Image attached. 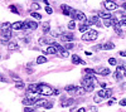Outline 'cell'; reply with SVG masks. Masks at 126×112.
<instances>
[{"instance_id":"cell-1","label":"cell","mask_w":126,"mask_h":112,"mask_svg":"<svg viewBox=\"0 0 126 112\" xmlns=\"http://www.w3.org/2000/svg\"><path fill=\"white\" fill-rule=\"evenodd\" d=\"M97 83V79L93 74H86L82 79V87L86 89V92H91L94 89V86Z\"/></svg>"},{"instance_id":"cell-2","label":"cell","mask_w":126,"mask_h":112,"mask_svg":"<svg viewBox=\"0 0 126 112\" xmlns=\"http://www.w3.org/2000/svg\"><path fill=\"white\" fill-rule=\"evenodd\" d=\"M38 93L43 96H52L54 95V89L46 83H38Z\"/></svg>"},{"instance_id":"cell-3","label":"cell","mask_w":126,"mask_h":112,"mask_svg":"<svg viewBox=\"0 0 126 112\" xmlns=\"http://www.w3.org/2000/svg\"><path fill=\"white\" fill-rule=\"evenodd\" d=\"M98 37V32L97 30H87L86 33L82 34V40H85V42H92V40H96Z\"/></svg>"},{"instance_id":"cell-4","label":"cell","mask_w":126,"mask_h":112,"mask_svg":"<svg viewBox=\"0 0 126 112\" xmlns=\"http://www.w3.org/2000/svg\"><path fill=\"white\" fill-rule=\"evenodd\" d=\"M71 18H72L73 20H79V22H86V20H87L85 13H82L81 10H76V9H73V10H72Z\"/></svg>"},{"instance_id":"cell-5","label":"cell","mask_w":126,"mask_h":112,"mask_svg":"<svg viewBox=\"0 0 126 112\" xmlns=\"http://www.w3.org/2000/svg\"><path fill=\"white\" fill-rule=\"evenodd\" d=\"M38 28V23L34 22V20H25L24 22V27H23V30H35Z\"/></svg>"},{"instance_id":"cell-6","label":"cell","mask_w":126,"mask_h":112,"mask_svg":"<svg viewBox=\"0 0 126 112\" xmlns=\"http://www.w3.org/2000/svg\"><path fill=\"white\" fill-rule=\"evenodd\" d=\"M103 6L106 8L109 12H113V10L117 9V4L113 1V0H105L103 1Z\"/></svg>"},{"instance_id":"cell-7","label":"cell","mask_w":126,"mask_h":112,"mask_svg":"<svg viewBox=\"0 0 126 112\" xmlns=\"http://www.w3.org/2000/svg\"><path fill=\"white\" fill-rule=\"evenodd\" d=\"M59 39L64 43H69L75 39V35H73V33H63V34L59 35Z\"/></svg>"},{"instance_id":"cell-8","label":"cell","mask_w":126,"mask_h":112,"mask_svg":"<svg viewBox=\"0 0 126 112\" xmlns=\"http://www.w3.org/2000/svg\"><path fill=\"white\" fill-rule=\"evenodd\" d=\"M102 99L103 98H110L111 96H112V89L111 88H107V89H101V91H98V93H97Z\"/></svg>"},{"instance_id":"cell-9","label":"cell","mask_w":126,"mask_h":112,"mask_svg":"<svg viewBox=\"0 0 126 112\" xmlns=\"http://www.w3.org/2000/svg\"><path fill=\"white\" fill-rule=\"evenodd\" d=\"M0 35H1V38L5 42H8L12 38V29H1L0 30Z\"/></svg>"},{"instance_id":"cell-10","label":"cell","mask_w":126,"mask_h":112,"mask_svg":"<svg viewBox=\"0 0 126 112\" xmlns=\"http://www.w3.org/2000/svg\"><path fill=\"white\" fill-rule=\"evenodd\" d=\"M37 99H38V98H35V97H33V96H28V97H25V98L23 99V105H24V106H33V105H35Z\"/></svg>"},{"instance_id":"cell-11","label":"cell","mask_w":126,"mask_h":112,"mask_svg":"<svg viewBox=\"0 0 126 112\" xmlns=\"http://www.w3.org/2000/svg\"><path fill=\"white\" fill-rule=\"evenodd\" d=\"M72 103H75L73 98H66V97H62V98H61V106H62V107L71 106Z\"/></svg>"},{"instance_id":"cell-12","label":"cell","mask_w":126,"mask_h":112,"mask_svg":"<svg viewBox=\"0 0 126 112\" xmlns=\"http://www.w3.org/2000/svg\"><path fill=\"white\" fill-rule=\"evenodd\" d=\"M94 72L98 73V74H101V76H109V74L111 73L110 69H109V68H105V67H98V68H96V69H94Z\"/></svg>"},{"instance_id":"cell-13","label":"cell","mask_w":126,"mask_h":112,"mask_svg":"<svg viewBox=\"0 0 126 112\" xmlns=\"http://www.w3.org/2000/svg\"><path fill=\"white\" fill-rule=\"evenodd\" d=\"M53 43H54V39H52V38L42 37V38L39 39V44H40V45H43V44H49V45H52Z\"/></svg>"},{"instance_id":"cell-14","label":"cell","mask_w":126,"mask_h":112,"mask_svg":"<svg viewBox=\"0 0 126 112\" xmlns=\"http://www.w3.org/2000/svg\"><path fill=\"white\" fill-rule=\"evenodd\" d=\"M61 9H62V12H63V14H64V15H69L71 16V14H72V8L69 6V5H66V4H63V5H61Z\"/></svg>"},{"instance_id":"cell-15","label":"cell","mask_w":126,"mask_h":112,"mask_svg":"<svg viewBox=\"0 0 126 112\" xmlns=\"http://www.w3.org/2000/svg\"><path fill=\"white\" fill-rule=\"evenodd\" d=\"M27 92H28V93H38V84H37V83L29 84L28 88H27Z\"/></svg>"},{"instance_id":"cell-16","label":"cell","mask_w":126,"mask_h":112,"mask_svg":"<svg viewBox=\"0 0 126 112\" xmlns=\"http://www.w3.org/2000/svg\"><path fill=\"white\" fill-rule=\"evenodd\" d=\"M23 27H24L23 22H15V23L12 24V29L13 30H23Z\"/></svg>"},{"instance_id":"cell-17","label":"cell","mask_w":126,"mask_h":112,"mask_svg":"<svg viewBox=\"0 0 126 112\" xmlns=\"http://www.w3.org/2000/svg\"><path fill=\"white\" fill-rule=\"evenodd\" d=\"M72 62L75 63V64H86L85 60H82L77 54H73V56H72Z\"/></svg>"},{"instance_id":"cell-18","label":"cell","mask_w":126,"mask_h":112,"mask_svg":"<svg viewBox=\"0 0 126 112\" xmlns=\"http://www.w3.org/2000/svg\"><path fill=\"white\" fill-rule=\"evenodd\" d=\"M57 52H58V50H57V48H56L53 44L49 45V47H48V48L44 50V53H46V54H56Z\"/></svg>"},{"instance_id":"cell-19","label":"cell","mask_w":126,"mask_h":112,"mask_svg":"<svg viewBox=\"0 0 126 112\" xmlns=\"http://www.w3.org/2000/svg\"><path fill=\"white\" fill-rule=\"evenodd\" d=\"M42 29H43V33L44 34L49 33L50 32V24H49V22H44L43 24H42Z\"/></svg>"},{"instance_id":"cell-20","label":"cell","mask_w":126,"mask_h":112,"mask_svg":"<svg viewBox=\"0 0 126 112\" xmlns=\"http://www.w3.org/2000/svg\"><path fill=\"white\" fill-rule=\"evenodd\" d=\"M77 86H75V84H68V86H66V91L67 92H69V93H76V91H77Z\"/></svg>"},{"instance_id":"cell-21","label":"cell","mask_w":126,"mask_h":112,"mask_svg":"<svg viewBox=\"0 0 126 112\" xmlns=\"http://www.w3.org/2000/svg\"><path fill=\"white\" fill-rule=\"evenodd\" d=\"M115 48V44L113 43H105V44H102V49H105V50H110V49H113Z\"/></svg>"},{"instance_id":"cell-22","label":"cell","mask_w":126,"mask_h":112,"mask_svg":"<svg viewBox=\"0 0 126 112\" xmlns=\"http://www.w3.org/2000/svg\"><path fill=\"white\" fill-rule=\"evenodd\" d=\"M98 16H100L101 19H111V18H112V15H111L110 13H103V12H100V13H98Z\"/></svg>"},{"instance_id":"cell-23","label":"cell","mask_w":126,"mask_h":112,"mask_svg":"<svg viewBox=\"0 0 126 112\" xmlns=\"http://www.w3.org/2000/svg\"><path fill=\"white\" fill-rule=\"evenodd\" d=\"M8 49L9 50H16V49H19V45L16 43H14V42H10L8 44Z\"/></svg>"},{"instance_id":"cell-24","label":"cell","mask_w":126,"mask_h":112,"mask_svg":"<svg viewBox=\"0 0 126 112\" xmlns=\"http://www.w3.org/2000/svg\"><path fill=\"white\" fill-rule=\"evenodd\" d=\"M78 29H79V32H81V33H86V32H87V29H88V25L85 24V23H81L79 27H78Z\"/></svg>"},{"instance_id":"cell-25","label":"cell","mask_w":126,"mask_h":112,"mask_svg":"<svg viewBox=\"0 0 126 112\" xmlns=\"http://www.w3.org/2000/svg\"><path fill=\"white\" fill-rule=\"evenodd\" d=\"M37 63H38V64H43V63H47V58H46L44 56H39V57L37 58Z\"/></svg>"},{"instance_id":"cell-26","label":"cell","mask_w":126,"mask_h":112,"mask_svg":"<svg viewBox=\"0 0 126 112\" xmlns=\"http://www.w3.org/2000/svg\"><path fill=\"white\" fill-rule=\"evenodd\" d=\"M46 103H47V99H44V98H38L37 102H35V106H43V107H44Z\"/></svg>"},{"instance_id":"cell-27","label":"cell","mask_w":126,"mask_h":112,"mask_svg":"<svg viewBox=\"0 0 126 112\" xmlns=\"http://www.w3.org/2000/svg\"><path fill=\"white\" fill-rule=\"evenodd\" d=\"M15 87H16L18 89H23V88L25 87V84H24V82H22V81H16Z\"/></svg>"},{"instance_id":"cell-28","label":"cell","mask_w":126,"mask_h":112,"mask_svg":"<svg viewBox=\"0 0 126 112\" xmlns=\"http://www.w3.org/2000/svg\"><path fill=\"white\" fill-rule=\"evenodd\" d=\"M85 93H86V89L83 88V87H78V88H77V91H76V95H78V96L85 95Z\"/></svg>"},{"instance_id":"cell-29","label":"cell","mask_w":126,"mask_h":112,"mask_svg":"<svg viewBox=\"0 0 126 112\" xmlns=\"http://www.w3.org/2000/svg\"><path fill=\"white\" fill-rule=\"evenodd\" d=\"M30 15L33 16L34 19H37V20H40V19H42V15H40L39 13H35V12H32V13H30Z\"/></svg>"},{"instance_id":"cell-30","label":"cell","mask_w":126,"mask_h":112,"mask_svg":"<svg viewBox=\"0 0 126 112\" xmlns=\"http://www.w3.org/2000/svg\"><path fill=\"white\" fill-rule=\"evenodd\" d=\"M103 24H105V27H111L112 25V18L111 19H103Z\"/></svg>"},{"instance_id":"cell-31","label":"cell","mask_w":126,"mask_h":112,"mask_svg":"<svg viewBox=\"0 0 126 112\" xmlns=\"http://www.w3.org/2000/svg\"><path fill=\"white\" fill-rule=\"evenodd\" d=\"M76 28V23H75V20H71V22L68 23V29L69 30H73Z\"/></svg>"},{"instance_id":"cell-32","label":"cell","mask_w":126,"mask_h":112,"mask_svg":"<svg viewBox=\"0 0 126 112\" xmlns=\"http://www.w3.org/2000/svg\"><path fill=\"white\" fill-rule=\"evenodd\" d=\"M113 76H115V78H116L117 81H120V79L122 78V76H124V74H122L121 72H119V70H116V72H115V74H113Z\"/></svg>"},{"instance_id":"cell-33","label":"cell","mask_w":126,"mask_h":112,"mask_svg":"<svg viewBox=\"0 0 126 112\" xmlns=\"http://www.w3.org/2000/svg\"><path fill=\"white\" fill-rule=\"evenodd\" d=\"M85 73L86 74H94L96 72H94V69H92V68H86L85 69Z\"/></svg>"},{"instance_id":"cell-34","label":"cell","mask_w":126,"mask_h":112,"mask_svg":"<svg viewBox=\"0 0 126 112\" xmlns=\"http://www.w3.org/2000/svg\"><path fill=\"white\" fill-rule=\"evenodd\" d=\"M1 29H12V24L10 23H3L1 24Z\"/></svg>"},{"instance_id":"cell-35","label":"cell","mask_w":126,"mask_h":112,"mask_svg":"<svg viewBox=\"0 0 126 112\" xmlns=\"http://www.w3.org/2000/svg\"><path fill=\"white\" fill-rule=\"evenodd\" d=\"M9 9L12 10V12H13L14 14H19V12H18V9H16V6H15V5H10V6H9Z\"/></svg>"},{"instance_id":"cell-36","label":"cell","mask_w":126,"mask_h":112,"mask_svg":"<svg viewBox=\"0 0 126 112\" xmlns=\"http://www.w3.org/2000/svg\"><path fill=\"white\" fill-rule=\"evenodd\" d=\"M30 8H32V10H38V9H40V5L37 4V3H33Z\"/></svg>"},{"instance_id":"cell-37","label":"cell","mask_w":126,"mask_h":112,"mask_svg":"<svg viewBox=\"0 0 126 112\" xmlns=\"http://www.w3.org/2000/svg\"><path fill=\"white\" fill-rule=\"evenodd\" d=\"M24 112H34V108L32 106H25L24 107Z\"/></svg>"},{"instance_id":"cell-38","label":"cell","mask_w":126,"mask_h":112,"mask_svg":"<svg viewBox=\"0 0 126 112\" xmlns=\"http://www.w3.org/2000/svg\"><path fill=\"white\" fill-rule=\"evenodd\" d=\"M109 63H110L111 66H116V64H117V60L115 59V58H110V59H109Z\"/></svg>"},{"instance_id":"cell-39","label":"cell","mask_w":126,"mask_h":112,"mask_svg":"<svg viewBox=\"0 0 126 112\" xmlns=\"http://www.w3.org/2000/svg\"><path fill=\"white\" fill-rule=\"evenodd\" d=\"M53 102H50V101H47V103L44 105V108H52V107H53Z\"/></svg>"},{"instance_id":"cell-40","label":"cell","mask_w":126,"mask_h":112,"mask_svg":"<svg viewBox=\"0 0 126 112\" xmlns=\"http://www.w3.org/2000/svg\"><path fill=\"white\" fill-rule=\"evenodd\" d=\"M46 13H47V14H52V13H53V9H52L49 5H47V6H46Z\"/></svg>"},{"instance_id":"cell-41","label":"cell","mask_w":126,"mask_h":112,"mask_svg":"<svg viewBox=\"0 0 126 112\" xmlns=\"http://www.w3.org/2000/svg\"><path fill=\"white\" fill-rule=\"evenodd\" d=\"M92 49L94 50V52H98V50H101V49H102V44H98V45H94V47H93Z\"/></svg>"},{"instance_id":"cell-42","label":"cell","mask_w":126,"mask_h":112,"mask_svg":"<svg viewBox=\"0 0 126 112\" xmlns=\"http://www.w3.org/2000/svg\"><path fill=\"white\" fill-rule=\"evenodd\" d=\"M101 101H102V98H101L98 95H96V96H94V102H96V103H100Z\"/></svg>"},{"instance_id":"cell-43","label":"cell","mask_w":126,"mask_h":112,"mask_svg":"<svg viewBox=\"0 0 126 112\" xmlns=\"http://www.w3.org/2000/svg\"><path fill=\"white\" fill-rule=\"evenodd\" d=\"M64 48H66V49H72V48H73V43H71V42H69V43H67Z\"/></svg>"},{"instance_id":"cell-44","label":"cell","mask_w":126,"mask_h":112,"mask_svg":"<svg viewBox=\"0 0 126 112\" xmlns=\"http://www.w3.org/2000/svg\"><path fill=\"white\" fill-rule=\"evenodd\" d=\"M120 24H121V27H126V18L120 20Z\"/></svg>"},{"instance_id":"cell-45","label":"cell","mask_w":126,"mask_h":112,"mask_svg":"<svg viewBox=\"0 0 126 112\" xmlns=\"http://www.w3.org/2000/svg\"><path fill=\"white\" fill-rule=\"evenodd\" d=\"M0 82H8V81H6V78H5L4 76L0 74Z\"/></svg>"},{"instance_id":"cell-46","label":"cell","mask_w":126,"mask_h":112,"mask_svg":"<svg viewBox=\"0 0 126 112\" xmlns=\"http://www.w3.org/2000/svg\"><path fill=\"white\" fill-rule=\"evenodd\" d=\"M120 105H121V106H126V99H125V98L120 101Z\"/></svg>"},{"instance_id":"cell-47","label":"cell","mask_w":126,"mask_h":112,"mask_svg":"<svg viewBox=\"0 0 126 112\" xmlns=\"http://www.w3.org/2000/svg\"><path fill=\"white\" fill-rule=\"evenodd\" d=\"M120 56H121V57H126V50H121V52H120Z\"/></svg>"},{"instance_id":"cell-48","label":"cell","mask_w":126,"mask_h":112,"mask_svg":"<svg viewBox=\"0 0 126 112\" xmlns=\"http://www.w3.org/2000/svg\"><path fill=\"white\" fill-rule=\"evenodd\" d=\"M113 103H115V98H113V99H111L110 102H109V106H112Z\"/></svg>"},{"instance_id":"cell-49","label":"cell","mask_w":126,"mask_h":112,"mask_svg":"<svg viewBox=\"0 0 126 112\" xmlns=\"http://www.w3.org/2000/svg\"><path fill=\"white\" fill-rule=\"evenodd\" d=\"M77 112H86V108H79Z\"/></svg>"},{"instance_id":"cell-50","label":"cell","mask_w":126,"mask_h":112,"mask_svg":"<svg viewBox=\"0 0 126 112\" xmlns=\"http://www.w3.org/2000/svg\"><path fill=\"white\" fill-rule=\"evenodd\" d=\"M4 43H6L5 40H4V39H0V44H4Z\"/></svg>"},{"instance_id":"cell-51","label":"cell","mask_w":126,"mask_h":112,"mask_svg":"<svg viewBox=\"0 0 126 112\" xmlns=\"http://www.w3.org/2000/svg\"><path fill=\"white\" fill-rule=\"evenodd\" d=\"M100 86H101L102 88H105V87H106V83H100Z\"/></svg>"},{"instance_id":"cell-52","label":"cell","mask_w":126,"mask_h":112,"mask_svg":"<svg viewBox=\"0 0 126 112\" xmlns=\"http://www.w3.org/2000/svg\"><path fill=\"white\" fill-rule=\"evenodd\" d=\"M54 95H59V91L58 89H54Z\"/></svg>"},{"instance_id":"cell-53","label":"cell","mask_w":126,"mask_h":112,"mask_svg":"<svg viewBox=\"0 0 126 112\" xmlns=\"http://www.w3.org/2000/svg\"><path fill=\"white\" fill-rule=\"evenodd\" d=\"M43 3H44V4H47V5L49 4V3H48V0H43Z\"/></svg>"},{"instance_id":"cell-54","label":"cell","mask_w":126,"mask_h":112,"mask_svg":"<svg viewBox=\"0 0 126 112\" xmlns=\"http://www.w3.org/2000/svg\"><path fill=\"white\" fill-rule=\"evenodd\" d=\"M125 66V72H124V76H126V64H124Z\"/></svg>"},{"instance_id":"cell-55","label":"cell","mask_w":126,"mask_h":112,"mask_svg":"<svg viewBox=\"0 0 126 112\" xmlns=\"http://www.w3.org/2000/svg\"><path fill=\"white\" fill-rule=\"evenodd\" d=\"M122 6H124V9L126 10V3H124V5H122Z\"/></svg>"},{"instance_id":"cell-56","label":"cell","mask_w":126,"mask_h":112,"mask_svg":"<svg viewBox=\"0 0 126 112\" xmlns=\"http://www.w3.org/2000/svg\"><path fill=\"white\" fill-rule=\"evenodd\" d=\"M124 88H125V89H126V82H125V83H124Z\"/></svg>"},{"instance_id":"cell-57","label":"cell","mask_w":126,"mask_h":112,"mask_svg":"<svg viewBox=\"0 0 126 112\" xmlns=\"http://www.w3.org/2000/svg\"><path fill=\"white\" fill-rule=\"evenodd\" d=\"M0 58H1V56H0Z\"/></svg>"}]
</instances>
